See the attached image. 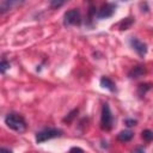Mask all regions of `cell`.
Instances as JSON below:
<instances>
[{
    "mask_svg": "<svg viewBox=\"0 0 153 153\" xmlns=\"http://www.w3.org/2000/svg\"><path fill=\"white\" fill-rule=\"evenodd\" d=\"M68 153H84V151L80 147H72Z\"/></svg>",
    "mask_w": 153,
    "mask_h": 153,
    "instance_id": "cell-17",
    "label": "cell"
},
{
    "mask_svg": "<svg viewBox=\"0 0 153 153\" xmlns=\"http://www.w3.org/2000/svg\"><path fill=\"white\" fill-rule=\"evenodd\" d=\"M100 86L103 88L109 90L110 92H115L116 91V85L109 76H102L100 78Z\"/></svg>",
    "mask_w": 153,
    "mask_h": 153,
    "instance_id": "cell-8",
    "label": "cell"
},
{
    "mask_svg": "<svg viewBox=\"0 0 153 153\" xmlns=\"http://www.w3.org/2000/svg\"><path fill=\"white\" fill-rule=\"evenodd\" d=\"M152 87H153V84H151V82L140 84V85L137 86V94H139L140 97H142V96H145Z\"/></svg>",
    "mask_w": 153,
    "mask_h": 153,
    "instance_id": "cell-10",
    "label": "cell"
},
{
    "mask_svg": "<svg viewBox=\"0 0 153 153\" xmlns=\"http://www.w3.org/2000/svg\"><path fill=\"white\" fill-rule=\"evenodd\" d=\"M63 23L65 25L72 26V25H79L81 23V14L78 8L68 10L63 16Z\"/></svg>",
    "mask_w": 153,
    "mask_h": 153,
    "instance_id": "cell-4",
    "label": "cell"
},
{
    "mask_svg": "<svg viewBox=\"0 0 153 153\" xmlns=\"http://www.w3.org/2000/svg\"><path fill=\"white\" fill-rule=\"evenodd\" d=\"M62 135V130L57 129V128H45L42 129L36 133V142L37 143H42L45 142L50 139H55V137H60Z\"/></svg>",
    "mask_w": 153,
    "mask_h": 153,
    "instance_id": "cell-2",
    "label": "cell"
},
{
    "mask_svg": "<svg viewBox=\"0 0 153 153\" xmlns=\"http://www.w3.org/2000/svg\"><path fill=\"white\" fill-rule=\"evenodd\" d=\"M134 153H145V148L143 147H136L134 149Z\"/></svg>",
    "mask_w": 153,
    "mask_h": 153,
    "instance_id": "cell-19",
    "label": "cell"
},
{
    "mask_svg": "<svg viewBox=\"0 0 153 153\" xmlns=\"http://www.w3.org/2000/svg\"><path fill=\"white\" fill-rule=\"evenodd\" d=\"M129 44L130 47L137 53V55L140 57H143L146 54H147V44L143 43L142 41H140L139 38H135V37H131L129 39Z\"/></svg>",
    "mask_w": 153,
    "mask_h": 153,
    "instance_id": "cell-5",
    "label": "cell"
},
{
    "mask_svg": "<svg viewBox=\"0 0 153 153\" xmlns=\"http://www.w3.org/2000/svg\"><path fill=\"white\" fill-rule=\"evenodd\" d=\"M20 2L19 1H6V0H4V1H1V4H0V10H1V13H5L6 11H8L11 7H13V6H17V5H19Z\"/></svg>",
    "mask_w": 153,
    "mask_h": 153,
    "instance_id": "cell-11",
    "label": "cell"
},
{
    "mask_svg": "<svg viewBox=\"0 0 153 153\" xmlns=\"http://www.w3.org/2000/svg\"><path fill=\"white\" fill-rule=\"evenodd\" d=\"M136 123H137V121L134 120V118H127V120H124V124L127 127H134V126H136Z\"/></svg>",
    "mask_w": 153,
    "mask_h": 153,
    "instance_id": "cell-16",
    "label": "cell"
},
{
    "mask_svg": "<svg viewBox=\"0 0 153 153\" xmlns=\"http://www.w3.org/2000/svg\"><path fill=\"white\" fill-rule=\"evenodd\" d=\"M114 124V117L108 103H104L102 106V115H100V128L103 130H110Z\"/></svg>",
    "mask_w": 153,
    "mask_h": 153,
    "instance_id": "cell-3",
    "label": "cell"
},
{
    "mask_svg": "<svg viewBox=\"0 0 153 153\" xmlns=\"http://www.w3.org/2000/svg\"><path fill=\"white\" fill-rule=\"evenodd\" d=\"M115 12V5L112 4H105L104 6H102V8L97 12V18L99 19H105V18H110Z\"/></svg>",
    "mask_w": 153,
    "mask_h": 153,
    "instance_id": "cell-6",
    "label": "cell"
},
{
    "mask_svg": "<svg viewBox=\"0 0 153 153\" xmlns=\"http://www.w3.org/2000/svg\"><path fill=\"white\" fill-rule=\"evenodd\" d=\"M5 123L10 129L14 131L22 133L26 129V121L20 114H16V112L7 114L5 117Z\"/></svg>",
    "mask_w": 153,
    "mask_h": 153,
    "instance_id": "cell-1",
    "label": "cell"
},
{
    "mask_svg": "<svg viewBox=\"0 0 153 153\" xmlns=\"http://www.w3.org/2000/svg\"><path fill=\"white\" fill-rule=\"evenodd\" d=\"M65 2L63 1H50V5L53 6V7H60V6H62Z\"/></svg>",
    "mask_w": 153,
    "mask_h": 153,
    "instance_id": "cell-18",
    "label": "cell"
},
{
    "mask_svg": "<svg viewBox=\"0 0 153 153\" xmlns=\"http://www.w3.org/2000/svg\"><path fill=\"white\" fill-rule=\"evenodd\" d=\"M146 74V68L143 66H135L128 72V76L130 79H139Z\"/></svg>",
    "mask_w": 153,
    "mask_h": 153,
    "instance_id": "cell-7",
    "label": "cell"
},
{
    "mask_svg": "<svg viewBox=\"0 0 153 153\" xmlns=\"http://www.w3.org/2000/svg\"><path fill=\"white\" fill-rule=\"evenodd\" d=\"M141 136H142V139H143L145 141L149 142V141L153 140V131L149 130V129H145V130L141 133Z\"/></svg>",
    "mask_w": 153,
    "mask_h": 153,
    "instance_id": "cell-13",
    "label": "cell"
},
{
    "mask_svg": "<svg viewBox=\"0 0 153 153\" xmlns=\"http://www.w3.org/2000/svg\"><path fill=\"white\" fill-rule=\"evenodd\" d=\"M8 68H10V62L6 61L5 59H2V60H1V65H0V71H1V73L4 74Z\"/></svg>",
    "mask_w": 153,
    "mask_h": 153,
    "instance_id": "cell-14",
    "label": "cell"
},
{
    "mask_svg": "<svg viewBox=\"0 0 153 153\" xmlns=\"http://www.w3.org/2000/svg\"><path fill=\"white\" fill-rule=\"evenodd\" d=\"M75 114H78V109H74V110H72V111L68 114V116L63 118V121H65V122H71V121H72V120L75 117Z\"/></svg>",
    "mask_w": 153,
    "mask_h": 153,
    "instance_id": "cell-15",
    "label": "cell"
},
{
    "mask_svg": "<svg viewBox=\"0 0 153 153\" xmlns=\"http://www.w3.org/2000/svg\"><path fill=\"white\" fill-rule=\"evenodd\" d=\"M0 153H12V151L8 149V148H4V147H2V148L0 149Z\"/></svg>",
    "mask_w": 153,
    "mask_h": 153,
    "instance_id": "cell-20",
    "label": "cell"
},
{
    "mask_svg": "<svg viewBox=\"0 0 153 153\" xmlns=\"http://www.w3.org/2000/svg\"><path fill=\"white\" fill-rule=\"evenodd\" d=\"M133 23H134V19H133V18H130V17L124 18V19L118 24L120 30H127V29H129V27L131 26V24H133Z\"/></svg>",
    "mask_w": 153,
    "mask_h": 153,
    "instance_id": "cell-12",
    "label": "cell"
},
{
    "mask_svg": "<svg viewBox=\"0 0 153 153\" xmlns=\"http://www.w3.org/2000/svg\"><path fill=\"white\" fill-rule=\"evenodd\" d=\"M133 136H134L133 131H130V130H122V131H120L117 134V140L122 141V142H127V141H130L133 139Z\"/></svg>",
    "mask_w": 153,
    "mask_h": 153,
    "instance_id": "cell-9",
    "label": "cell"
}]
</instances>
